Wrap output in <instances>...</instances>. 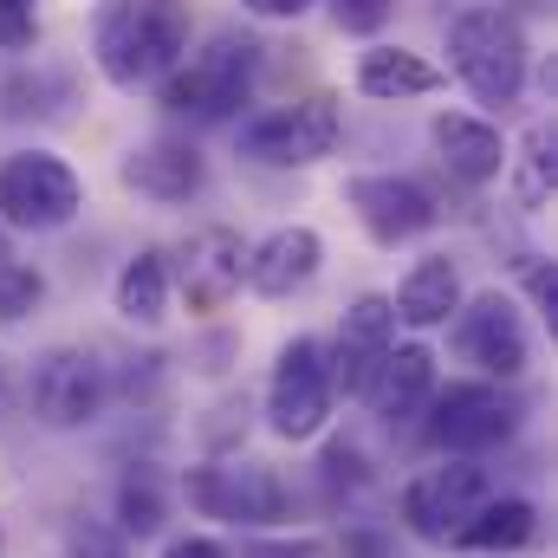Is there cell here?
Returning <instances> with one entry per match:
<instances>
[{
    "label": "cell",
    "mask_w": 558,
    "mask_h": 558,
    "mask_svg": "<svg viewBox=\"0 0 558 558\" xmlns=\"http://www.w3.org/2000/svg\"><path fill=\"white\" fill-rule=\"evenodd\" d=\"M189 13L182 0H111L98 13V65L118 92L156 85L169 65H182Z\"/></svg>",
    "instance_id": "obj_1"
},
{
    "label": "cell",
    "mask_w": 558,
    "mask_h": 558,
    "mask_svg": "<svg viewBox=\"0 0 558 558\" xmlns=\"http://www.w3.org/2000/svg\"><path fill=\"white\" fill-rule=\"evenodd\" d=\"M254 72H260V46L241 39V33H215L189 65H169L162 72V105L175 118H195V124H221L247 105L254 92Z\"/></svg>",
    "instance_id": "obj_2"
},
{
    "label": "cell",
    "mask_w": 558,
    "mask_h": 558,
    "mask_svg": "<svg viewBox=\"0 0 558 558\" xmlns=\"http://www.w3.org/2000/svg\"><path fill=\"white\" fill-rule=\"evenodd\" d=\"M448 59H454V78L481 105H513L526 85V33L500 7H468L448 26Z\"/></svg>",
    "instance_id": "obj_3"
},
{
    "label": "cell",
    "mask_w": 558,
    "mask_h": 558,
    "mask_svg": "<svg viewBox=\"0 0 558 558\" xmlns=\"http://www.w3.org/2000/svg\"><path fill=\"white\" fill-rule=\"evenodd\" d=\"M85 208V189L72 175V162L46 156V149H20L0 162V228H26V234H52Z\"/></svg>",
    "instance_id": "obj_4"
},
{
    "label": "cell",
    "mask_w": 558,
    "mask_h": 558,
    "mask_svg": "<svg viewBox=\"0 0 558 558\" xmlns=\"http://www.w3.org/2000/svg\"><path fill=\"white\" fill-rule=\"evenodd\" d=\"M331 377H325V344L318 338H292L274 364V390H267V422L279 441H312L331 422Z\"/></svg>",
    "instance_id": "obj_5"
},
{
    "label": "cell",
    "mask_w": 558,
    "mask_h": 558,
    "mask_svg": "<svg viewBox=\"0 0 558 558\" xmlns=\"http://www.w3.org/2000/svg\"><path fill=\"white\" fill-rule=\"evenodd\" d=\"M33 416L46 422V428H85V422L105 416V403H111V377H105V364L92 357V351H72V344H59V351H46L39 364H33Z\"/></svg>",
    "instance_id": "obj_6"
},
{
    "label": "cell",
    "mask_w": 558,
    "mask_h": 558,
    "mask_svg": "<svg viewBox=\"0 0 558 558\" xmlns=\"http://www.w3.org/2000/svg\"><path fill=\"white\" fill-rule=\"evenodd\" d=\"M338 105L331 98H305V105H279L267 118L241 124V156L254 162H274V169H305L318 156L338 149Z\"/></svg>",
    "instance_id": "obj_7"
},
{
    "label": "cell",
    "mask_w": 558,
    "mask_h": 558,
    "mask_svg": "<svg viewBox=\"0 0 558 558\" xmlns=\"http://www.w3.org/2000/svg\"><path fill=\"white\" fill-rule=\"evenodd\" d=\"M189 500L208 520H228V526H279L286 520V487H279L274 468H260V461L195 468L189 474Z\"/></svg>",
    "instance_id": "obj_8"
},
{
    "label": "cell",
    "mask_w": 558,
    "mask_h": 558,
    "mask_svg": "<svg viewBox=\"0 0 558 558\" xmlns=\"http://www.w3.org/2000/svg\"><path fill=\"white\" fill-rule=\"evenodd\" d=\"M481 500H487V474L474 468V454H448V468H428L422 481H410L403 520H410L416 539L441 546V539H454V533L474 520Z\"/></svg>",
    "instance_id": "obj_9"
},
{
    "label": "cell",
    "mask_w": 558,
    "mask_h": 558,
    "mask_svg": "<svg viewBox=\"0 0 558 558\" xmlns=\"http://www.w3.org/2000/svg\"><path fill=\"white\" fill-rule=\"evenodd\" d=\"M513 428H520V403L500 397L494 384H448L435 397V416H428L435 448H448V454H487Z\"/></svg>",
    "instance_id": "obj_10"
},
{
    "label": "cell",
    "mask_w": 558,
    "mask_h": 558,
    "mask_svg": "<svg viewBox=\"0 0 558 558\" xmlns=\"http://www.w3.org/2000/svg\"><path fill=\"white\" fill-rule=\"evenodd\" d=\"M454 344H461L468 364H481L487 377H520L526 357H533V344H526V318H520V305L500 299V292H481L474 305L454 312Z\"/></svg>",
    "instance_id": "obj_11"
},
{
    "label": "cell",
    "mask_w": 558,
    "mask_h": 558,
    "mask_svg": "<svg viewBox=\"0 0 558 558\" xmlns=\"http://www.w3.org/2000/svg\"><path fill=\"white\" fill-rule=\"evenodd\" d=\"M351 208H357L364 234L384 241V247H403V241H416V234L435 228V202L410 175H357L351 182Z\"/></svg>",
    "instance_id": "obj_12"
},
{
    "label": "cell",
    "mask_w": 558,
    "mask_h": 558,
    "mask_svg": "<svg viewBox=\"0 0 558 558\" xmlns=\"http://www.w3.org/2000/svg\"><path fill=\"white\" fill-rule=\"evenodd\" d=\"M247 286V241L234 228H208L182 254V299L189 312H221Z\"/></svg>",
    "instance_id": "obj_13"
},
{
    "label": "cell",
    "mask_w": 558,
    "mask_h": 558,
    "mask_svg": "<svg viewBox=\"0 0 558 558\" xmlns=\"http://www.w3.org/2000/svg\"><path fill=\"white\" fill-rule=\"evenodd\" d=\"M318 260H325L318 228H274L260 247H247V286L260 299H292L318 279Z\"/></svg>",
    "instance_id": "obj_14"
},
{
    "label": "cell",
    "mask_w": 558,
    "mask_h": 558,
    "mask_svg": "<svg viewBox=\"0 0 558 558\" xmlns=\"http://www.w3.org/2000/svg\"><path fill=\"white\" fill-rule=\"evenodd\" d=\"M371 410L384 422H410L435 397V351L428 344H390L371 371Z\"/></svg>",
    "instance_id": "obj_15"
},
{
    "label": "cell",
    "mask_w": 558,
    "mask_h": 558,
    "mask_svg": "<svg viewBox=\"0 0 558 558\" xmlns=\"http://www.w3.org/2000/svg\"><path fill=\"white\" fill-rule=\"evenodd\" d=\"M428 137L441 149V162H448V175H461L468 189H481V182H494L513 156H507V143L500 131L487 124V118H468V111H441L435 124H428Z\"/></svg>",
    "instance_id": "obj_16"
},
{
    "label": "cell",
    "mask_w": 558,
    "mask_h": 558,
    "mask_svg": "<svg viewBox=\"0 0 558 558\" xmlns=\"http://www.w3.org/2000/svg\"><path fill=\"white\" fill-rule=\"evenodd\" d=\"M202 182H208V169H202V149H189V143L156 137L124 156V189H137L149 202H189Z\"/></svg>",
    "instance_id": "obj_17"
},
{
    "label": "cell",
    "mask_w": 558,
    "mask_h": 558,
    "mask_svg": "<svg viewBox=\"0 0 558 558\" xmlns=\"http://www.w3.org/2000/svg\"><path fill=\"white\" fill-rule=\"evenodd\" d=\"M390 305H397V325H416V331L448 325L461 312V274H454V260H416Z\"/></svg>",
    "instance_id": "obj_18"
},
{
    "label": "cell",
    "mask_w": 558,
    "mask_h": 558,
    "mask_svg": "<svg viewBox=\"0 0 558 558\" xmlns=\"http://www.w3.org/2000/svg\"><path fill=\"white\" fill-rule=\"evenodd\" d=\"M357 92L377 98V105H397V98H428L441 92V72L422 59V52H403V46H377L357 59Z\"/></svg>",
    "instance_id": "obj_19"
},
{
    "label": "cell",
    "mask_w": 558,
    "mask_h": 558,
    "mask_svg": "<svg viewBox=\"0 0 558 558\" xmlns=\"http://www.w3.org/2000/svg\"><path fill=\"white\" fill-rule=\"evenodd\" d=\"M539 533V513H533V500H481L474 507V520L454 533V546L461 553H520L526 539Z\"/></svg>",
    "instance_id": "obj_20"
},
{
    "label": "cell",
    "mask_w": 558,
    "mask_h": 558,
    "mask_svg": "<svg viewBox=\"0 0 558 558\" xmlns=\"http://www.w3.org/2000/svg\"><path fill=\"white\" fill-rule=\"evenodd\" d=\"M118 312L131 325H162V312H169V267H162V254H137L118 274Z\"/></svg>",
    "instance_id": "obj_21"
},
{
    "label": "cell",
    "mask_w": 558,
    "mask_h": 558,
    "mask_svg": "<svg viewBox=\"0 0 558 558\" xmlns=\"http://www.w3.org/2000/svg\"><path fill=\"white\" fill-rule=\"evenodd\" d=\"M344 344H357V351H390L397 344V305L384 299V292H364L351 312H344V331H338Z\"/></svg>",
    "instance_id": "obj_22"
},
{
    "label": "cell",
    "mask_w": 558,
    "mask_h": 558,
    "mask_svg": "<svg viewBox=\"0 0 558 558\" xmlns=\"http://www.w3.org/2000/svg\"><path fill=\"white\" fill-rule=\"evenodd\" d=\"M118 520H124V533H162V487H156V474L137 468V474H124V487H118Z\"/></svg>",
    "instance_id": "obj_23"
},
{
    "label": "cell",
    "mask_w": 558,
    "mask_h": 558,
    "mask_svg": "<svg viewBox=\"0 0 558 558\" xmlns=\"http://www.w3.org/2000/svg\"><path fill=\"white\" fill-rule=\"evenodd\" d=\"M39 299H46V279L33 274V267H20V260H13V267L0 274V325H20Z\"/></svg>",
    "instance_id": "obj_24"
},
{
    "label": "cell",
    "mask_w": 558,
    "mask_h": 558,
    "mask_svg": "<svg viewBox=\"0 0 558 558\" xmlns=\"http://www.w3.org/2000/svg\"><path fill=\"white\" fill-rule=\"evenodd\" d=\"M546 195H553V156H546V131H533L526 156H520V202L546 208Z\"/></svg>",
    "instance_id": "obj_25"
},
{
    "label": "cell",
    "mask_w": 558,
    "mask_h": 558,
    "mask_svg": "<svg viewBox=\"0 0 558 558\" xmlns=\"http://www.w3.org/2000/svg\"><path fill=\"white\" fill-rule=\"evenodd\" d=\"M39 39V0H0V46L26 52Z\"/></svg>",
    "instance_id": "obj_26"
},
{
    "label": "cell",
    "mask_w": 558,
    "mask_h": 558,
    "mask_svg": "<svg viewBox=\"0 0 558 558\" xmlns=\"http://www.w3.org/2000/svg\"><path fill=\"white\" fill-rule=\"evenodd\" d=\"M390 13H397V0H331V20L344 33H384Z\"/></svg>",
    "instance_id": "obj_27"
},
{
    "label": "cell",
    "mask_w": 558,
    "mask_h": 558,
    "mask_svg": "<svg viewBox=\"0 0 558 558\" xmlns=\"http://www.w3.org/2000/svg\"><path fill=\"white\" fill-rule=\"evenodd\" d=\"M65 558H124V539L111 533V526H72V539H65Z\"/></svg>",
    "instance_id": "obj_28"
},
{
    "label": "cell",
    "mask_w": 558,
    "mask_h": 558,
    "mask_svg": "<svg viewBox=\"0 0 558 558\" xmlns=\"http://www.w3.org/2000/svg\"><path fill=\"white\" fill-rule=\"evenodd\" d=\"M162 558H228V553H221L208 533H189V539H169V546H162Z\"/></svg>",
    "instance_id": "obj_29"
},
{
    "label": "cell",
    "mask_w": 558,
    "mask_h": 558,
    "mask_svg": "<svg viewBox=\"0 0 558 558\" xmlns=\"http://www.w3.org/2000/svg\"><path fill=\"white\" fill-rule=\"evenodd\" d=\"M241 7H247L254 20H299L312 0H241Z\"/></svg>",
    "instance_id": "obj_30"
},
{
    "label": "cell",
    "mask_w": 558,
    "mask_h": 558,
    "mask_svg": "<svg viewBox=\"0 0 558 558\" xmlns=\"http://www.w3.org/2000/svg\"><path fill=\"white\" fill-rule=\"evenodd\" d=\"M13 267V241H7V228H0V274Z\"/></svg>",
    "instance_id": "obj_31"
},
{
    "label": "cell",
    "mask_w": 558,
    "mask_h": 558,
    "mask_svg": "<svg viewBox=\"0 0 558 558\" xmlns=\"http://www.w3.org/2000/svg\"><path fill=\"white\" fill-rule=\"evenodd\" d=\"M0 403H7V357H0Z\"/></svg>",
    "instance_id": "obj_32"
},
{
    "label": "cell",
    "mask_w": 558,
    "mask_h": 558,
    "mask_svg": "<svg viewBox=\"0 0 558 558\" xmlns=\"http://www.w3.org/2000/svg\"><path fill=\"white\" fill-rule=\"evenodd\" d=\"M0 553H7V533H0Z\"/></svg>",
    "instance_id": "obj_33"
}]
</instances>
